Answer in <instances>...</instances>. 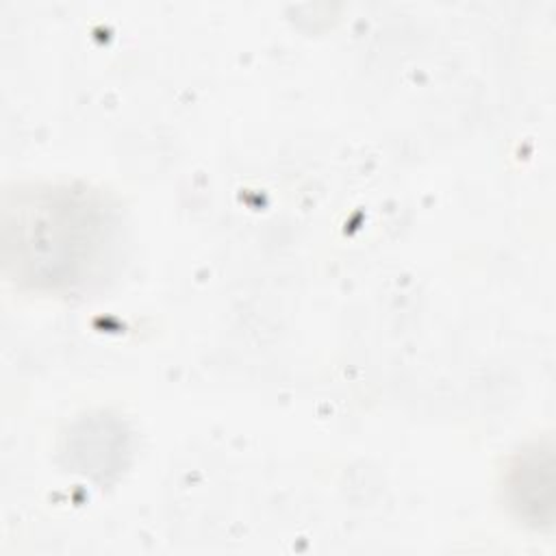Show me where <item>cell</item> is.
I'll use <instances>...</instances> for the list:
<instances>
[{
    "instance_id": "6da1fadb",
    "label": "cell",
    "mask_w": 556,
    "mask_h": 556,
    "mask_svg": "<svg viewBox=\"0 0 556 556\" xmlns=\"http://www.w3.org/2000/svg\"><path fill=\"white\" fill-rule=\"evenodd\" d=\"M111 215L98 195L70 187L7 193L4 265L37 289H72L93 278L113 248Z\"/></svg>"
},
{
    "instance_id": "7a4b0ae2",
    "label": "cell",
    "mask_w": 556,
    "mask_h": 556,
    "mask_svg": "<svg viewBox=\"0 0 556 556\" xmlns=\"http://www.w3.org/2000/svg\"><path fill=\"white\" fill-rule=\"evenodd\" d=\"M549 454L545 460H541L539 447L526 450L521 458L510 467L506 486L510 495V506L517 508L519 517H526L528 521L543 519L539 513V502L549 508V500L541 497V486H549Z\"/></svg>"
}]
</instances>
